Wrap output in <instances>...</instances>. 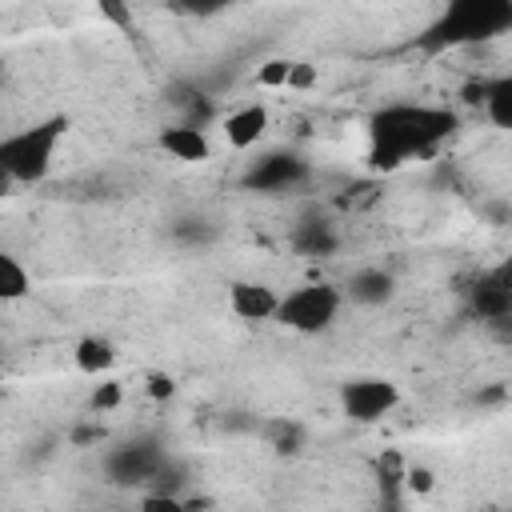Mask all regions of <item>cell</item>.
<instances>
[{
	"label": "cell",
	"mask_w": 512,
	"mask_h": 512,
	"mask_svg": "<svg viewBox=\"0 0 512 512\" xmlns=\"http://www.w3.org/2000/svg\"><path fill=\"white\" fill-rule=\"evenodd\" d=\"M456 128L460 120L444 104L392 100L368 116V164L376 172H396L408 160H424L444 148Z\"/></svg>",
	"instance_id": "6da1fadb"
},
{
	"label": "cell",
	"mask_w": 512,
	"mask_h": 512,
	"mask_svg": "<svg viewBox=\"0 0 512 512\" xmlns=\"http://www.w3.org/2000/svg\"><path fill=\"white\" fill-rule=\"evenodd\" d=\"M512 32V0H444V8L420 32L424 52H452L488 44Z\"/></svg>",
	"instance_id": "7a4b0ae2"
},
{
	"label": "cell",
	"mask_w": 512,
	"mask_h": 512,
	"mask_svg": "<svg viewBox=\"0 0 512 512\" xmlns=\"http://www.w3.org/2000/svg\"><path fill=\"white\" fill-rule=\"evenodd\" d=\"M68 132V116H44L0 140V172L8 184H40L56 160V148Z\"/></svg>",
	"instance_id": "3957f363"
},
{
	"label": "cell",
	"mask_w": 512,
	"mask_h": 512,
	"mask_svg": "<svg viewBox=\"0 0 512 512\" xmlns=\"http://www.w3.org/2000/svg\"><path fill=\"white\" fill-rule=\"evenodd\" d=\"M340 308H344V288H336L328 280H308L280 296L276 324H284L288 332H300V336H316L336 324Z\"/></svg>",
	"instance_id": "277c9868"
},
{
	"label": "cell",
	"mask_w": 512,
	"mask_h": 512,
	"mask_svg": "<svg viewBox=\"0 0 512 512\" xmlns=\"http://www.w3.org/2000/svg\"><path fill=\"white\" fill-rule=\"evenodd\" d=\"M400 404V388L388 376H352L340 384V412L356 424H376Z\"/></svg>",
	"instance_id": "5b68a950"
},
{
	"label": "cell",
	"mask_w": 512,
	"mask_h": 512,
	"mask_svg": "<svg viewBox=\"0 0 512 512\" xmlns=\"http://www.w3.org/2000/svg\"><path fill=\"white\" fill-rule=\"evenodd\" d=\"M308 180V160L296 156V152H268L260 160L248 164L244 172V184L252 192H264V196H280V192H292Z\"/></svg>",
	"instance_id": "8992f818"
},
{
	"label": "cell",
	"mask_w": 512,
	"mask_h": 512,
	"mask_svg": "<svg viewBox=\"0 0 512 512\" xmlns=\"http://www.w3.org/2000/svg\"><path fill=\"white\" fill-rule=\"evenodd\" d=\"M164 460H168V456L160 452V444H152V440H132V444L112 448L108 460H104V468H108V476L120 480V484H152V476L160 472Z\"/></svg>",
	"instance_id": "52a82bcc"
},
{
	"label": "cell",
	"mask_w": 512,
	"mask_h": 512,
	"mask_svg": "<svg viewBox=\"0 0 512 512\" xmlns=\"http://www.w3.org/2000/svg\"><path fill=\"white\" fill-rule=\"evenodd\" d=\"M228 312L244 324H264L276 320L280 312V292L264 280H232L228 284Z\"/></svg>",
	"instance_id": "ba28073f"
},
{
	"label": "cell",
	"mask_w": 512,
	"mask_h": 512,
	"mask_svg": "<svg viewBox=\"0 0 512 512\" xmlns=\"http://www.w3.org/2000/svg\"><path fill=\"white\" fill-rule=\"evenodd\" d=\"M392 296H396V276H392L388 268H376V264L356 268V272L348 276V284H344V300H352V304H360V308H380V304H388Z\"/></svg>",
	"instance_id": "9c48e42d"
},
{
	"label": "cell",
	"mask_w": 512,
	"mask_h": 512,
	"mask_svg": "<svg viewBox=\"0 0 512 512\" xmlns=\"http://www.w3.org/2000/svg\"><path fill=\"white\" fill-rule=\"evenodd\" d=\"M156 144H160V152H168L180 164H204L212 156V144H208L204 128H196V124H168V128H160Z\"/></svg>",
	"instance_id": "30bf717a"
},
{
	"label": "cell",
	"mask_w": 512,
	"mask_h": 512,
	"mask_svg": "<svg viewBox=\"0 0 512 512\" xmlns=\"http://www.w3.org/2000/svg\"><path fill=\"white\" fill-rule=\"evenodd\" d=\"M220 132H224V140H228L236 152H244V148H252V144L268 132V108L256 104V100H248V104H240V108H232V112L224 116Z\"/></svg>",
	"instance_id": "8fae6325"
},
{
	"label": "cell",
	"mask_w": 512,
	"mask_h": 512,
	"mask_svg": "<svg viewBox=\"0 0 512 512\" xmlns=\"http://www.w3.org/2000/svg\"><path fill=\"white\" fill-rule=\"evenodd\" d=\"M468 304H472V312H476L484 324H492V320H500V316L512 312V288L500 284L492 272H480V276L472 280V288H468Z\"/></svg>",
	"instance_id": "7c38bea8"
},
{
	"label": "cell",
	"mask_w": 512,
	"mask_h": 512,
	"mask_svg": "<svg viewBox=\"0 0 512 512\" xmlns=\"http://www.w3.org/2000/svg\"><path fill=\"white\" fill-rule=\"evenodd\" d=\"M472 100H480L484 120H488L492 128L512 132V72H508V76H496V80H488V84H480V96H472Z\"/></svg>",
	"instance_id": "4fadbf2b"
},
{
	"label": "cell",
	"mask_w": 512,
	"mask_h": 512,
	"mask_svg": "<svg viewBox=\"0 0 512 512\" xmlns=\"http://www.w3.org/2000/svg\"><path fill=\"white\" fill-rule=\"evenodd\" d=\"M72 360H76V368L84 376H104L116 364V344L108 336H96V332L92 336H80L76 348H72Z\"/></svg>",
	"instance_id": "5bb4252c"
},
{
	"label": "cell",
	"mask_w": 512,
	"mask_h": 512,
	"mask_svg": "<svg viewBox=\"0 0 512 512\" xmlns=\"http://www.w3.org/2000/svg\"><path fill=\"white\" fill-rule=\"evenodd\" d=\"M292 244L308 256H328L336 248V228L324 220V216H304L292 232Z\"/></svg>",
	"instance_id": "9a60e30c"
},
{
	"label": "cell",
	"mask_w": 512,
	"mask_h": 512,
	"mask_svg": "<svg viewBox=\"0 0 512 512\" xmlns=\"http://www.w3.org/2000/svg\"><path fill=\"white\" fill-rule=\"evenodd\" d=\"M32 288V272L24 268V260L16 252H0V296L4 300H20Z\"/></svg>",
	"instance_id": "2e32d148"
},
{
	"label": "cell",
	"mask_w": 512,
	"mask_h": 512,
	"mask_svg": "<svg viewBox=\"0 0 512 512\" xmlns=\"http://www.w3.org/2000/svg\"><path fill=\"white\" fill-rule=\"evenodd\" d=\"M264 440L272 444V452H300L304 444V428L296 420H272L264 428Z\"/></svg>",
	"instance_id": "e0dca14e"
},
{
	"label": "cell",
	"mask_w": 512,
	"mask_h": 512,
	"mask_svg": "<svg viewBox=\"0 0 512 512\" xmlns=\"http://www.w3.org/2000/svg\"><path fill=\"white\" fill-rule=\"evenodd\" d=\"M180 16H196V20H208V16H216V12H224V8H232L236 0H168Z\"/></svg>",
	"instance_id": "ac0fdd59"
},
{
	"label": "cell",
	"mask_w": 512,
	"mask_h": 512,
	"mask_svg": "<svg viewBox=\"0 0 512 512\" xmlns=\"http://www.w3.org/2000/svg\"><path fill=\"white\" fill-rule=\"evenodd\" d=\"M288 76H292V60H268V64L256 72V80H260V84H268V88L288 84Z\"/></svg>",
	"instance_id": "d6986e66"
},
{
	"label": "cell",
	"mask_w": 512,
	"mask_h": 512,
	"mask_svg": "<svg viewBox=\"0 0 512 512\" xmlns=\"http://www.w3.org/2000/svg\"><path fill=\"white\" fill-rule=\"evenodd\" d=\"M172 392H176L172 376H164V372H152V376H148V396H156V400H168Z\"/></svg>",
	"instance_id": "ffe728a7"
},
{
	"label": "cell",
	"mask_w": 512,
	"mask_h": 512,
	"mask_svg": "<svg viewBox=\"0 0 512 512\" xmlns=\"http://www.w3.org/2000/svg\"><path fill=\"white\" fill-rule=\"evenodd\" d=\"M404 484L424 496V492H432V472H428V468H408V472H404Z\"/></svg>",
	"instance_id": "44dd1931"
},
{
	"label": "cell",
	"mask_w": 512,
	"mask_h": 512,
	"mask_svg": "<svg viewBox=\"0 0 512 512\" xmlns=\"http://www.w3.org/2000/svg\"><path fill=\"white\" fill-rule=\"evenodd\" d=\"M488 272H492V276H496L500 284H508V288H512V252H508V256H504L500 264H492Z\"/></svg>",
	"instance_id": "7402d4cb"
},
{
	"label": "cell",
	"mask_w": 512,
	"mask_h": 512,
	"mask_svg": "<svg viewBox=\"0 0 512 512\" xmlns=\"http://www.w3.org/2000/svg\"><path fill=\"white\" fill-rule=\"evenodd\" d=\"M116 396H120V392H116V384H104V388L92 396V404H96V408H108V404H116Z\"/></svg>",
	"instance_id": "603a6c76"
}]
</instances>
